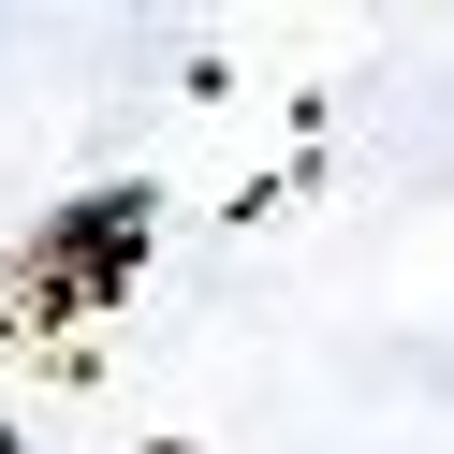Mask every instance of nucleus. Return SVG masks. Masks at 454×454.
Masks as SVG:
<instances>
[]
</instances>
